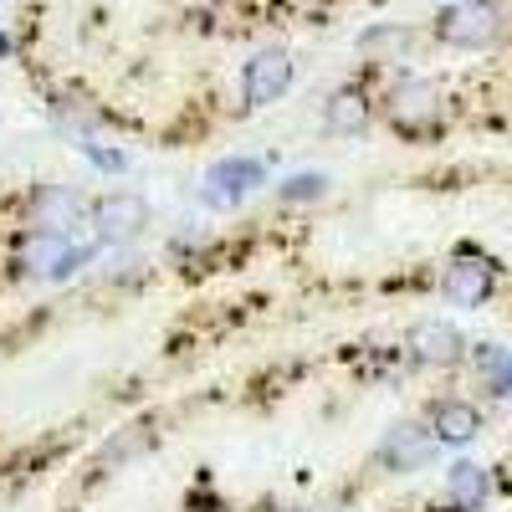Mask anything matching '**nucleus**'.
<instances>
[{"instance_id": "nucleus-1", "label": "nucleus", "mask_w": 512, "mask_h": 512, "mask_svg": "<svg viewBox=\"0 0 512 512\" xmlns=\"http://www.w3.org/2000/svg\"><path fill=\"white\" fill-rule=\"evenodd\" d=\"M502 31H507V11L497 0H456V6H446L441 21H436V36L456 52H482Z\"/></svg>"}, {"instance_id": "nucleus-2", "label": "nucleus", "mask_w": 512, "mask_h": 512, "mask_svg": "<svg viewBox=\"0 0 512 512\" xmlns=\"http://www.w3.org/2000/svg\"><path fill=\"white\" fill-rule=\"evenodd\" d=\"M256 185H267V169H262V159H246V154H236V159H221V164H210V175H205V185H200V200L210 205V210H236Z\"/></svg>"}, {"instance_id": "nucleus-3", "label": "nucleus", "mask_w": 512, "mask_h": 512, "mask_svg": "<svg viewBox=\"0 0 512 512\" xmlns=\"http://www.w3.org/2000/svg\"><path fill=\"white\" fill-rule=\"evenodd\" d=\"M492 282H497V272H492L487 256L461 251V256H451V267L441 272V297L456 303V308H482L492 297Z\"/></svg>"}, {"instance_id": "nucleus-4", "label": "nucleus", "mask_w": 512, "mask_h": 512, "mask_svg": "<svg viewBox=\"0 0 512 512\" xmlns=\"http://www.w3.org/2000/svg\"><path fill=\"white\" fill-rule=\"evenodd\" d=\"M287 88H292V57H287L282 47L256 52V57L241 67V98H246V108H267V103H277Z\"/></svg>"}, {"instance_id": "nucleus-5", "label": "nucleus", "mask_w": 512, "mask_h": 512, "mask_svg": "<svg viewBox=\"0 0 512 512\" xmlns=\"http://www.w3.org/2000/svg\"><path fill=\"white\" fill-rule=\"evenodd\" d=\"M436 451H441V441L425 431V425H415V420L390 425L384 441H379V461L390 466V472H420V466L436 461Z\"/></svg>"}, {"instance_id": "nucleus-6", "label": "nucleus", "mask_w": 512, "mask_h": 512, "mask_svg": "<svg viewBox=\"0 0 512 512\" xmlns=\"http://www.w3.org/2000/svg\"><path fill=\"white\" fill-rule=\"evenodd\" d=\"M88 262H93V246H72V241L57 236V231H36L31 246H26V267H36L41 277H52V282L82 272Z\"/></svg>"}, {"instance_id": "nucleus-7", "label": "nucleus", "mask_w": 512, "mask_h": 512, "mask_svg": "<svg viewBox=\"0 0 512 512\" xmlns=\"http://www.w3.org/2000/svg\"><path fill=\"white\" fill-rule=\"evenodd\" d=\"M390 118H395V128H425V123H436L441 118V88H436V82H425V77L395 82Z\"/></svg>"}, {"instance_id": "nucleus-8", "label": "nucleus", "mask_w": 512, "mask_h": 512, "mask_svg": "<svg viewBox=\"0 0 512 512\" xmlns=\"http://www.w3.org/2000/svg\"><path fill=\"white\" fill-rule=\"evenodd\" d=\"M93 221H98V236H103V241H134V236L149 226V205H144V195L118 190V195H103V200H98Z\"/></svg>"}, {"instance_id": "nucleus-9", "label": "nucleus", "mask_w": 512, "mask_h": 512, "mask_svg": "<svg viewBox=\"0 0 512 512\" xmlns=\"http://www.w3.org/2000/svg\"><path fill=\"white\" fill-rule=\"evenodd\" d=\"M77 195L67 190V185H41L36 195H31V226L36 231H57V236H67L72 226H77Z\"/></svg>"}, {"instance_id": "nucleus-10", "label": "nucleus", "mask_w": 512, "mask_h": 512, "mask_svg": "<svg viewBox=\"0 0 512 512\" xmlns=\"http://www.w3.org/2000/svg\"><path fill=\"white\" fill-rule=\"evenodd\" d=\"M410 354L420 359V364H456L461 354H466V338L456 333V323H420L415 333H410Z\"/></svg>"}, {"instance_id": "nucleus-11", "label": "nucleus", "mask_w": 512, "mask_h": 512, "mask_svg": "<svg viewBox=\"0 0 512 512\" xmlns=\"http://www.w3.org/2000/svg\"><path fill=\"white\" fill-rule=\"evenodd\" d=\"M477 431H482L477 405H466V400H441V405L431 410V436H436L441 446H466V441H477Z\"/></svg>"}, {"instance_id": "nucleus-12", "label": "nucleus", "mask_w": 512, "mask_h": 512, "mask_svg": "<svg viewBox=\"0 0 512 512\" xmlns=\"http://www.w3.org/2000/svg\"><path fill=\"white\" fill-rule=\"evenodd\" d=\"M364 123H369V103H364L359 88H338L328 98V108H323V128H328V134H359Z\"/></svg>"}, {"instance_id": "nucleus-13", "label": "nucleus", "mask_w": 512, "mask_h": 512, "mask_svg": "<svg viewBox=\"0 0 512 512\" xmlns=\"http://www.w3.org/2000/svg\"><path fill=\"white\" fill-rule=\"evenodd\" d=\"M446 492H451V502H456V507H466V512H477V507L487 502L492 482H487V472H482L477 461H456L451 472H446Z\"/></svg>"}, {"instance_id": "nucleus-14", "label": "nucleus", "mask_w": 512, "mask_h": 512, "mask_svg": "<svg viewBox=\"0 0 512 512\" xmlns=\"http://www.w3.org/2000/svg\"><path fill=\"white\" fill-rule=\"evenodd\" d=\"M477 369H482V379H487L492 395H512V354L482 349V354H477Z\"/></svg>"}, {"instance_id": "nucleus-15", "label": "nucleus", "mask_w": 512, "mask_h": 512, "mask_svg": "<svg viewBox=\"0 0 512 512\" xmlns=\"http://www.w3.org/2000/svg\"><path fill=\"white\" fill-rule=\"evenodd\" d=\"M359 47H364L369 57H384V52H395V57H400V52L410 47V31H405V26H374V31L359 36Z\"/></svg>"}, {"instance_id": "nucleus-16", "label": "nucleus", "mask_w": 512, "mask_h": 512, "mask_svg": "<svg viewBox=\"0 0 512 512\" xmlns=\"http://www.w3.org/2000/svg\"><path fill=\"white\" fill-rule=\"evenodd\" d=\"M323 190H328V175H318V169H303V175H292L287 185H277V195L292 200V205L297 200H318Z\"/></svg>"}, {"instance_id": "nucleus-17", "label": "nucleus", "mask_w": 512, "mask_h": 512, "mask_svg": "<svg viewBox=\"0 0 512 512\" xmlns=\"http://www.w3.org/2000/svg\"><path fill=\"white\" fill-rule=\"evenodd\" d=\"M82 149H88V159H93L98 169H113V175L123 169V154H118V149H98V144H82Z\"/></svg>"}, {"instance_id": "nucleus-18", "label": "nucleus", "mask_w": 512, "mask_h": 512, "mask_svg": "<svg viewBox=\"0 0 512 512\" xmlns=\"http://www.w3.org/2000/svg\"><path fill=\"white\" fill-rule=\"evenodd\" d=\"M446 512H466V507H446Z\"/></svg>"}]
</instances>
